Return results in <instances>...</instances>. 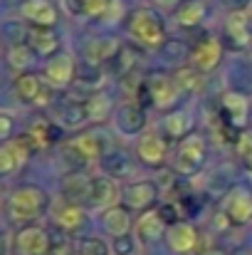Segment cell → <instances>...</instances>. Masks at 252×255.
Here are the masks:
<instances>
[{
	"label": "cell",
	"instance_id": "1",
	"mask_svg": "<svg viewBox=\"0 0 252 255\" xmlns=\"http://www.w3.org/2000/svg\"><path fill=\"white\" fill-rule=\"evenodd\" d=\"M50 206V196L42 186H35V183H22L17 188H12L7 203H5V211H7V218L17 226H30V221L40 218Z\"/></svg>",
	"mask_w": 252,
	"mask_h": 255
},
{
	"label": "cell",
	"instance_id": "2",
	"mask_svg": "<svg viewBox=\"0 0 252 255\" xmlns=\"http://www.w3.org/2000/svg\"><path fill=\"white\" fill-rule=\"evenodd\" d=\"M126 30L131 40H136L141 47L159 50L166 45V27L161 15L154 7H136L126 20Z\"/></svg>",
	"mask_w": 252,
	"mask_h": 255
},
{
	"label": "cell",
	"instance_id": "3",
	"mask_svg": "<svg viewBox=\"0 0 252 255\" xmlns=\"http://www.w3.org/2000/svg\"><path fill=\"white\" fill-rule=\"evenodd\" d=\"M208 159V146L205 139L195 131H190L188 136L178 139L175 151H173V171L178 176H195L198 171L205 166Z\"/></svg>",
	"mask_w": 252,
	"mask_h": 255
},
{
	"label": "cell",
	"instance_id": "4",
	"mask_svg": "<svg viewBox=\"0 0 252 255\" xmlns=\"http://www.w3.org/2000/svg\"><path fill=\"white\" fill-rule=\"evenodd\" d=\"M55 87H50L47 82H42L40 75L35 72H22L17 75L15 85H12V92L15 97L22 102V104H35V107H47L52 102V92Z\"/></svg>",
	"mask_w": 252,
	"mask_h": 255
},
{
	"label": "cell",
	"instance_id": "5",
	"mask_svg": "<svg viewBox=\"0 0 252 255\" xmlns=\"http://www.w3.org/2000/svg\"><path fill=\"white\" fill-rule=\"evenodd\" d=\"M15 248L20 255H50L52 253V238L42 226H22L15 236Z\"/></svg>",
	"mask_w": 252,
	"mask_h": 255
},
{
	"label": "cell",
	"instance_id": "6",
	"mask_svg": "<svg viewBox=\"0 0 252 255\" xmlns=\"http://www.w3.org/2000/svg\"><path fill=\"white\" fill-rule=\"evenodd\" d=\"M144 92L156 109H170L180 97V89L175 85V80L168 77V75H151L144 82Z\"/></svg>",
	"mask_w": 252,
	"mask_h": 255
},
{
	"label": "cell",
	"instance_id": "7",
	"mask_svg": "<svg viewBox=\"0 0 252 255\" xmlns=\"http://www.w3.org/2000/svg\"><path fill=\"white\" fill-rule=\"evenodd\" d=\"M223 211L233 226H245L252 221V193L245 186H233L223 198Z\"/></svg>",
	"mask_w": 252,
	"mask_h": 255
},
{
	"label": "cell",
	"instance_id": "8",
	"mask_svg": "<svg viewBox=\"0 0 252 255\" xmlns=\"http://www.w3.org/2000/svg\"><path fill=\"white\" fill-rule=\"evenodd\" d=\"M159 198V186L154 181H134L121 188V201L129 211H151Z\"/></svg>",
	"mask_w": 252,
	"mask_h": 255
},
{
	"label": "cell",
	"instance_id": "9",
	"mask_svg": "<svg viewBox=\"0 0 252 255\" xmlns=\"http://www.w3.org/2000/svg\"><path fill=\"white\" fill-rule=\"evenodd\" d=\"M220 60H223V42H220V37H205V40H200L190 50V65L200 75H208V72L218 70Z\"/></svg>",
	"mask_w": 252,
	"mask_h": 255
},
{
	"label": "cell",
	"instance_id": "10",
	"mask_svg": "<svg viewBox=\"0 0 252 255\" xmlns=\"http://www.w3.org/2000/svg\"><path fill=\"white\" fill-rule=\"evenodd\" d=\"M52 221L60 231L65 233H77L86 223V211L82 208V203H75V201H67V198H60L52 203Z\"/></svg>",
	"mask_w": 252,
	"mask_h": 255
},
{
	"label": "cell",
	"instance_id": "11",
	"mask_svg": "<svg viewBox=\"0 0 252 255\" xmlns=\"http://www.w3.org/2000/svg\"><path fill=\"white\" fill-rule=\"evenodd\" d=\"M136 156L146 166H164L166 164V156H168V141L161 134L149 131V134L139 136V141H136Z\"/></svg>",
	"mask_w": 252,
	"mask_h": 255
},
{
	"label": "cell",
	"instance_id": "12",
	"mask_svg": "<svg viewBox=\"0 0 252 255\" xmlns=\"http://www.w3.org/2000/svg\"><path fill=\"white\" fill-rule=\"evenodd\" d=\"M65 154L75 156L80 164H86V161H96L101 159V139L94 134V131H80L75 134L67 144H65Z\"/></svg>",
	"mask_w": 252,
	"mask_h": 255
},
{
	"label": "cell",
	"instance_id": "13",
	"mask_svg": "<svg viewBox=\"0 0 252 255\" xmlns=\"http://www.w3.org/2000/svg\"><path fill=\"white\" fill-rule=\"evenodd\" d=\"M75 75H77L75 60H72L70 55H65V52H57V55L50 57L47 65H45V82L50 87H55V89L72 85Z\"/></svg>",
	"mask_w": 252,
	"mask_h": 255
},
{
	"label": "cell",
	"instance_id": "14",
	"mask_svg": "<svg viewBox=\"0 0 252 255\" xmlns=\"http://www.w3.org/2000/svg\"><path fill=\"white\" fill-rule=\"evenodd\" d=\"M220 107H223L225 124H228L230 129H235V131L245 129V124H248V119H250V104H248V99H245L240 92H225Z\"/></svg>",
	"mask_w": 252,
	"mask_h": 255
},
{
	"label": "cell",
	"instance_id": "15",
	"mask_svg": "<svg viewBox=\"0 0 252 255\" xmlns=\"http://www.w3.org/2000/svg\"><path fill=\"white\" fill-rule=\"evenodd\" d=\"M119 198H121V188H119L116 178H111V176H96V178H91L89 203L94 208H104L106 211V208L116 206Z\"/></svg>",
	"mask_w": 252,
	"mask_h": 255
},
{
	"label": "cell",
	"instance_id": "16",
	"mask_svg": "<svg viewBox=\"0 0 252 255\" xmlns=\"http://www.w3.org/2000/svg\"><path fill=\"white\" fill-rule=\"evenodd\" d=\"M20 15L37 27H55L60 12H57L55 2H50V0H25L20 7Z\"/></svg>",
	"mask_w": 252,
	"mask_h": 255
},
{
	"label": "cell",
	"instance_id": "17",
	"mask_svg": "<svg viewBox=\"0 0 252 255\" xmlns=\"http://www.w3.org/2000/svg\"><path fill=\"white\" fill-rule=\"evenodd\" d=\"M166 241L170 246V251H175V253H193L198 248V231H195V226H190L185 221H178V223L168 226Z\"/></svg>",
	"mask_w": 252,
	"mask_h": 255
},
{
	"label": "cell",
	"instance_id": "18",
	"mask_svg": "<svg viewBox=\"0 0 252 255\" xmlns=\"http://www.w3.org/2000/svg\"><path fill=\"white\" fill-rule=\"evenodd\" d=\"M168 223L164 221V216H161V211L159 208H151V211H144L141 213V218L136 221V238L141 241V243H156L161 236H166V228Z\"/></svg>",
	"mask_w": 252,
	"mask_h": 255
},
{
	"label": "cell",
	"instance_id": "19",
	"mask_svg": "<svg viewBox=\"0 0 252 255\" xmlns=\"http://www.w3.org/2000/svg\"><path fill=\"white\" fill-rule=\"evenodd\" d=\"M27 45L37 55H42V57H55L60 52V35H57L55 27H37V25H32L27 30Z\"/></svg>",
	"mask_w": 252,
	"mask_h": 255
},
{
	"label": "cell",
	"instance_id": "20",
	"mask_svg": "<svg viewBox=\"0 0 252 255\" xmlns=\"http://www.w3.org/2000/svg\"><path fill=\"white\" fill-rule=\"evenodd\" d=\"M146 127V112L141 104H121L116 112V129L126 136H139Z\"/></svg>",
	"mask_w": 252,
	"mask_h": 255
},
{
	"label": "cell",
	"instance_id": "21",
	"mask_svg": "<svg viewBox=\"0 0 252 255\" xmlns=\"http://www.w3.org/2000/svg\"><path fill=\"white\" fill-rule=\"evenodd\" d=\"M101 226H104V231L109 233V236H114V238H124V236H129V231L134 228V221H131V211L126 208V206H111V208H106L104 213H101Z\"/></svg>",
	"mask_w": 252,
	"mask_h": 255
},
{
	"label": "cell",
	"instance_id": "22",
	"mask_svg": "<svg viewBox=\"0 0 252 255\" xmlns=\"http://www.w3.org/2000/svg\"><path fill=\"white\" fill-rule=\"evenodd\" d=\"M121 45L114 40V37H94L84 45V60L89 65H101V62H109L119 55Z\"/></svg>",
	"mask_w": 252,
	"mask_h": 255
},
{
	"label": "cell",
	"instance_id": "23",
	"mask_svg": "<svg viewBox=\"0 0 252 255\" xmlns=\"http://www.w3.org/2000/svg\"><path fill=\"white\" fill-rule=\"evenodd\" d=\"M111 112H114V102L106 92H94L84 102V114H86V122H91V124L106 122L111 117Z\"/></svg>",
	"mask_w": 252,
	"mask_h": 255
},
{
	"label": "cell",
	"instance_id": "24",
	"mask_svg": "<svg viewBox=\"0 0 252 255\" xmlns=\"http://www.w3.org/2000/svg\"><path fill=\"white\" fill-rule=\"evenodd\" d=\"M27 136L32 139L35 149H47L57 141L60 136V129L50 122V119H32L30 129H27Z\"/></svg>",
	"mask_w": 252,
	"mask_h": 255
},
{
	"label": "cell",
	"instance_id": "25",
	"mask_svg": "<svg viewBox=\"0 0 252 255\" xmlns=\"http://www.w3.org/2000/svg\"><path fill=\"white\" fill-rule=\"evenodd\" d=\"M89 191H91V178L82 176V171H75L62 181V193L67 201H75V203L89 201Z\"/></svg>",
	"mask_w": 252,
	"mask_h": 255
},
{
	"label": "cell",
	"instance_id": "26",
	"mask_svg": "<svg viewBox=\"0 0 252 255\" xmlns=\"http://www.w3.org/2000/svg\"><path fill=\"white\" fill-rule=\"evenodd\" d=\"M205 12H208V2L205 0H188V2H183L175 10V22L180 27H195V25L203 22Z\"/></svg>",
	"mask_w": 252,
	"mask_h": 255
},
{
	"label": "cell",
	"instance_id": "27",
	"mask_svg": "<svg viewBox=\"0 0 252 255\" xmlns=\"http://www.w3.org/2000/svg\"><path fill=\"white\" fill-rule=\"evenodd\" d=\"M225 32L228 37L240 47V45H250V17L248 12H233L228 17V25H225Z\"/></svg>",
	"mask_w": 252,
	"mask_h": 255
},
{
	"label": "cell",
	"instance_id": "28",
	"mask_svg": "<svg viewBox=\"0 0 252 255\" xmlns=\"http://www.w3.org/2000/svg\"><path fill=\"white\" fill-rule=\"evenodd\" d=\"M35 50L27 45V42H17V45H10V50H7V65L12 67V70H27V67H32V62H35Z\"/></svg>",
	"mask_w": 252,
	"mask_h": 255
},
{
	"label": "cell",
	"instance_id": "29",
	"mask_svg": "<svg viewBox=\"0 0 252 255\" xmlns=\"http://www.w3.org/2000/svg\"><path fill=\"white\" fill-rule=\"evenodd\" d=\"M164 127H166V134L170 139H183V136L190 134V117H188V112L175 109L166 117Z\"/></svg>",
	"mask_w": 252,
	"mask_h": 255
},
{
	"label": "cell",
	"instance_id": "30",
	"mask_svg": "<svg viewBox=\"0 0 252 255\" xmlns=\"http://www.w3.org/2000/svg\"><path fill=\"white\" fill-rule=\"evenodd\" d=\"M173 80H175V85L180 92H185V94H193V92H198L200 89V72L193 67V65H183V67H178L175 70V75H173Z\"/></svg>",
	"mask_w": 252,
	"mask_h": 255
},
{
	"label": "cell",
	"instance_id": "31",
	"mask_svg": "<svg viewBox=\"0 0 252 255\" xmlns=\"http://www.w3.org/2000/svg\"><path fill=\"white\" fill-rule=\"evenodd\" d=\"M7 146H10V151L15 154V159H17L20 166H25V164L32 159V154H35V144H32V139H30L27 134L12 136V139L7 141Z\"/></svg>",
	"mask_w": 252,
	"mask_h": 255
},
{
	"label": "cell",
	"instance_id": "32",
	"mask_svg": "<svg viewBox=\"0 0 252 255\" xmlns=\"http://www.w3.org/2000/svg\"><path fill=\"white\" fill-rule=\"evenodd\" d=\"M235 151H238V159L243 161V166L248 171H252V134L250 131H240V136L235 141Z\"/></svg>",
	"mask_w": 252,
	"mask_h": 255
},
{
	"label": "cell",
	"instance_id": "33",
	"mask_svg": "<svg viewBox=\"0 0 252 255\" xmlns=\"http://www.w3.org/2000/svg\"><path fill=\"white\" fill-rule=\"evenodd\" d=\"M116 60H119V72H121V77H129L134 70H136V60H139V55H136V50L134 47H121L119 50V55H116Z\"/></svg>",
	"mask_w": 252,
	"mask_h": 255
},
{
	"label": "cell",
	"instance_id": "34",
	"mask_svg": "<svg viewBox=\"0 0 252 255\" xmlns=\"http://www.w3.org/2000/svg\"><path fill=\"white\" fill-rule=\"evenodd\" d=\"M114 0H80V12L86 17H101L111 7Z\"/></svg>",
	"mask_w": 252,
	"mask_h": 255
},
{
	"label": "cell",
	"instance_id": "35",
	"mask_svg": "<svg viewBox=\"0 0 252 255\" xmlns=\"http://www.w3.org/2000/svg\"><path fill=\"white\" fill-rule=\"evenodd\" d=\"M80 255H111V248L106 246V241L91 236V238H84L82 246H80Z\"/></svg>",
	"mask_w": 252,
	"mask_h": 255
},
{
	"label": "cell",
	"instance_id": "36",
	"mask_svg": "<svg viewBox=\"0 0 252 255\" xmlns=\"http://www.w3.org/2000/svg\"><path fill=\"white\" fill-rule=\"evenodd\" d=\"M84 122H86L84 104H67L65 107V114H62V124L65 127H80Z\"/></svg>",
	"mask_w": 252,
	"mask_h": 255
},
{
	"label": "cell",
	"instance_id": "37",
	"mask_svg": "<svg viewBox=\"0 0 252 255\" xmlns=\"http://www.w3.org/2000/svg\"><path fill=\"white\" fill-rule=\"evenodd\" d=\"M17 169H20V164H17L15 154L10 151L7 144H2L0 146V176H10V173H15Z\"/></svg>",
	"mask_w": 252,
	"mask_h": 255
},
{
	"label": "cell",
	"instance_id": "38",
	"mask_svg": "<svg viewBox=\"0 0 252 255\" xmlns=\"http://www.w3.org/2000/svg\"><path fill=\"white\" fill-rule=\"evenodd\" d=\"M111 251H114L116 255H131L134 253V241H131L129 236L116 238V241H114V246H111Z\"/></svg>",
	"mask_w": 252,
	"mask_h": 255
},
{
	"label": "cell",
	"instance_id": "39",
	"mask_svg": "<svg viewBox=\"0 0 252 255\" xmlns=\"http://www.w3.org/2000/svg\"><path fill=\"white\" fill-rule=\"evenodd\" d=\"M12 117L10 114H0V139H12Z\"/></svg>",
	"mask_w": 252,
	"mask_h": 255
},
{
	"label": "cell",
	"instance_id": "40",
	"mask_svg": "<svg viewBox=\"0 0 252 255\" xmlns=\"http://www.w3.org/2000/svg\"><path fill=\"white\" fill-rule=\"evenodd\" d=\"M180 0H154V5H159V7H166V10H170V7H175Z\"/></svg>",
	"mask_w": 252,
	"mask_h": 255
},
{
	"label": "cell",
	"instance_id": "41",
	"mask_svg": "<svg viewBox=\"0 0 252 255\" xmlns=\"http://www.w3.org/2000/svg\"><path fill=\"white\" fill-rule=\"evenodd\" d=\"M203 255H230V253H225V251H220V248H210V251H205Z\"/></svg>",
	"mask_w": 252,
	"mask_h": 255
},
{
	"label": "cell",
	"instance_id": "42",
	"mask_svg": "<svg viewBox=\"0 0 252 255\" xmlns=\"http://www.w3.org/2000/svg\"><path fill=\"white\" fill-rule=\"evenodd\" d=\"M0 251H2V243H0Z\"/></svg>",
	"mask_w": 252,
	"mask_h": 255
}]
</instances>
